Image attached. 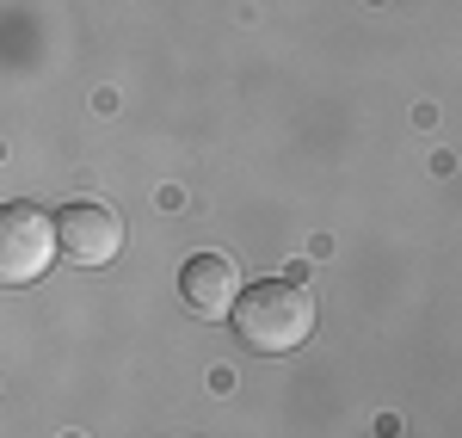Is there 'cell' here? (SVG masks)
Wrapping results in <instances>:
<instances>
[{
    "mask_svg": "<svg viewBox=\"0 0 462 438\" xmlns=\"http://www.w3.org/2000/svg\"><path fill=\"white\" fill-rule=\"evenodd\" d=\"M235 333L259 359H284L315 333V291L302 278H259L235 296Z\"/></svg>",
    "mask_w": 462,
    "mask_h": 438,
    "instance_id": "6da1fadb",
    "label": "cell"
},
{
    "mask_svg": "<svg viewBox=\"0 0 462 438\" xmlns=\"http://www.w3.org/2000/svg\"><path fill=\"white\" fill-rule=\"evenodd\" d=\"M56 254V217H43L37 204H0V284H37Z\"/></svg>",
    "mask_w": 462,
    "mask_h": 438,
    "instance_id": "7a4b0ae2",
    "label": "cell"
},
{
    "mask_svg": "<svg viewBox=\"0 0 462 438\" xmlns=\"http://www.w3.org/2000/svg\"><path fill=\"white\" fill-rule=\"evenodd\" d=\"M56 241H62V254L74 259V266H111L117 259V247H124V222L111 217L106 204H69L62 217H56Z\"/></svg>",
    "mask_w": 462,
    "mask_h": 438,
    "instance_id": "3957f363",
    "label": "cell"
},
{
    "mask_svg": "<svg viewBox=\"0 0 462 438\" xmlns=\"http://www.w3.org/2000/svg\"><path fill=\"white\" fill-rule=\"evenodd\" d=\"M179 296H185V309L198 322H228L235 296H241V278H235V266L222 254H198V259H185V272H179Z\"/></svg>",
    "mask_w": 462,
    "mask_h": 438,
    "instance_id": "277c9868",
    "label": "cell"
}]
</instances>
